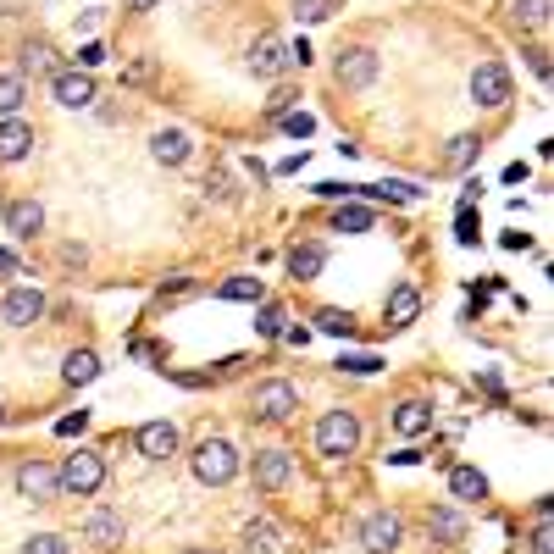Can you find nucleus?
Segmentation results:
<instances>
[{"label": "nucleus", "instance_id": "0eeeda50", "mask_svg": "<svg viewBox=\"0 0 554 554\" xmlns=\"http://www.w3.org/2000/svg\"><path fill=\"white\" fill-rule=\"evenodd\" d=\"M294 410H300V394H294V383L272 377V383L255 388V416H261V422H289Z\"/></svg>", "mask_w": 554, "mask_h": 554}, {"label": "nucleus", "instance_id": "f8f14e48", "mask_svg": "<svg viewBox=\"0 0 554 554\" xmlns=\"http://www.w3.org/2000/svg\"><path fill=\"white\" fill-rule=\"evenodd\" d=\"M283 67H289V45H283L277 34H261V39L250 45V73H255V78H277Z\"/></svg>", "mask_w": 554, "mask_h": 554}, {"label": "nucleus", "instance_id": "9b49d317", "mask_svg": "<svg viewBox=\"0 0 554 554\" xmlns=\"http://www.w3.org/2000/svg\"><path fill=\"white\" fill-rule=\"evenodd\" d=\"M133 449L145 460H172L178 455V427L172 422H145L139 433H133Z\"/></svg>", "mask_w": 554, "mask_h": 554}, {"label": "nucleus", "instance_id": "ea45409f", "mask_svg": "<svg viewBox=\"0 0 554 554\" xmlns=\"http://www.w3.org/2000/svg\"><path fill=\"white\" fill-rule=\"evenodd\" d=\"M122 78H128V84H150V78H156V61H150V56H145V61H133Z\"/></svg>", "mask_w": 554, "mask_h": 554}, {"label": "nucleus", "instance_id": "e433bc0d", "mask_svg": "<svg viewBox=\"0 0 554 554\" xmlns=\"http://www.w3.org/2000/svg\"><path fill=\"white\" fill-rule=\"evenodd\" d=\"M294 17H300V23H327V17H333V0H294Z\"/></svg>", "mask_w": 554, "mask_h": 554}, {"label": "nucleus", "instance_id": "39448f33", "mask_svg": "<svg viewBox=\"0 0 554 554\" xmlns=\"http://www.w3.org/2000/svg\"><path fill=\"white\" fill-rule=\"evenodd\" d=\"M333 78H338V89H366V84L377 78V50H366V45L338 50V61H333Z\"/></svg>", "mask_w": 554, "mask_h": 554}, {"label": "nucleus", "instance_id": "f3484780", "mask_svg": "<svg viewBox=\"0 0 554 554\" xmlns=\"http://www.w3.org/2000/svg\"><path fill=\"white\" fill-rule=\"evenodd\" d=\"M449 494L460 505H477V499H488V477L477 466H449Z\"/></svg>", "mask_w": 554, "mask_h": 554}, {"label": "nucleus", "instance_id": "58836bf2", "mask_svg": "<svg viewBox=\"0 0 554 554\" xmlns=\"http://www.w3.org/2000/svg\"><path fill=\"white\" fill-rule=\"evenodd\" d=\"M477 233H482V228H477V211H471V205H460V222H455V239H460V244H477Z\"/></svg>", "mask_w": 554, "mask_h": 554}, {"label": "nucleus", "instance_id": "49530a36", "mask_svg": "<svg viewBox=\"0 0 554 554\" xmlns=\"http://www.w3.org/2000/svg\"><path fill=\"white\" fill-rule=\"evenodd\" d=\"M6 272H17V255L12 250H0V277H6Z\"/></svg>", "mask_w": 554, "mask_h": 554}, {"label": "nucleus", "instance_id": "4c0bfd02", "mask_svg": "<svg viewBox=\"0 0 554 554\" xmlns=\"http://www.w3.org/2000/svg\"><path fill=\"white\" fill-rule=\"evenodd\" d=\"M377 366H383L377 355H344V361H338V372H350V377H372Z\"/></svg>", "mask_w": 554, "mask_h": 554}, {"label": "nucleus", "instance_id": "f704fd0d", "mask_svg": "<svg viewBox=\"0 0 554 554\" xmlns=\"http://www.w3.org/2000/svg\"><path fill=\"white\" fill-rule=\"evenodd\" d=\"M277 122H283V133H289V139H311V133H316V117H311V111H283Z\"/></svg>", "mask_w": 554, "mask_h": 554}, {"label": "nucleus", "instance_id": "1a4fd4ad", "mask_svg": "<svg viewBox=\"0 0 554 554\" xmlns=\"http://www.w3.org/2000/svg\"><path fill=\"white\" fill-rule=\"evenodd\" d=\"M0 316H6V327H34L39 316H45V294L28 289V283H17V289L0 300Z\"/></svg>", "mask_w": 554, "mask_h": 554}, {"label": "nucleus", "instance_id": "393cba45", "mask_svg": "<svg viewBox=\"0 0 554 554\" xmlns=\"http://www.w3.org/2000/svg\"><path fill=\"white\" fill-rule=\"evenodd\" d=\"M355 194H366V200H394V205H410V200H422V189H416V183H405V178L372 183V189H355Z\"/></svg>", "mask_w": 554, "mask_h": 554}, {"label": "nucleus", "instance_id": "4be33fe9", "mask_svg": "<svg viewBox=\"0 0 554 554\" xmlns=\"http://www.w3.org/2000/svg\"><path fill=\"white\" fill-rule=\"evenodd\" d=\"M95 377H100V355L95 350H73V355H67V361H61V383H95Z\"/></svg>", "mask_w": 554, "mask_h": 554}, {"label": "nucleus", "instance_id": "6e6552de", "mask_svg": "<svg viewBox=\"0 0 554 554\" xmlns=\"http://www.w3.org/2000/svg\"><path fill=\"white\" fill-rule=\"evenodd\" d=\"M50 95H56L61 106L84 111V106H95V78H89L84 67H56V73H50Z\"/></svg>", "mask_w": 554, "mask_h": 554}, {"label": "nucleus", "instance_id": "2eb2a0df", "mask_svg": "<svg viewBox=\"0 0 554 554\" xmlns=\"http://www.w3.org/2000/svg\"><path fill=\"white\" fill-rule=\"evenodd\" d=\"M6 228H12L17 239H34V233L45 228V205L39 200H6Z\"/></svg>", "mask_w": 554, "mask_h": 554}, {"label": "nucleus", "instance_id": "412c9836", "mask_svg": "<svg viewBox=\"0 0 554 554\" xmlns=\"http://www.w3.org/2000/svg\"><path fill=\"white\" fill-rule=\"evenodd\" d=\"M244 549H250V554H277V549H283V532H277V521L255 516L250 527H244Z\"/></svg>", "mask_w": 554, "mask_h": 554}, {"label": "nucleus", "instance_id": "20e7f679", "mask_svg": "<svg viewBox=\"0 0 554 554\" xmlns=\"http://www.w3.org/2000/svg\"><path fill=\"white\" fill-rule=\"evenodd\" d=\"M471 100L488 106V111L510 106V67L505 61H482L477 73H471Z\"/></svg>", "mask_w": 554, "mask_h": 554}, {"label": "nucleus", "instance_id": "c756f323", "mask_svg": "<svg viewBox=\"0 0 554 554\" xmlns=\"http://www.w3.org/2000/svg\"><path fill=\"white\" fill-rule=\"evenodd\" d=\"M333 228H338V233H366V228H372V211H366V205H350V200H344V205L333 211Z\"/></svg>", "mask_w": 554, "mask_h": 554}, {"label": "nucleus", "instance_id": "aec40b11", "mask_svg": "<svg viewBox=\"0 0 554 554\" xmlns=\"http://www.w3.org/2000/svg\"><path fill=\"white\" fill-rule=\"evenodd\" d=\"M322 266H327V250H322V244H294V250H289V272L300 277V283L322 277Z\"/></svg>", "mask_w": 554, "mask_h": 554}, {"label": "nucleus", "instance_id": "2f4dec72", "mask_svg": "<svg viewBox=\"0 0 554 554\" xmlns=\"http://www.w3.org/2000/svg\"><path fill=\"white\" fill-rule=\"evenodd\" d=\"M510 17H516V28H543L549 23V0H516Z\"/></svg>", "mask_w": 554, "mask_h": 554}, {"label": "nucleus", "instance_id": "a878e982", "mask_svg": "<svg viewBox=\"0 0 554 554\" xmlns=\"http://www.w3.org/2000/svg\"><path fill=\"white\" fill-rule=\"evenodd\" d=\"M427 538L433 543H460L466 538V521H460L455 510H433V516H427Z\"/></svg>", "mask_w": 554, "mask_h": 554}, {"label": "nucleus", "instance_id": "9d476101", "mask_svg": "<svg viewBox=\"0 0 554 554\" xmlns=\"http://www.w3.org/2000/svg\"><path fill=\"white\" fill-rule=\"evenodd\" d=\"M399 538H405V521H399L394 510H377V516H366L361 543H366L372 554H394V549H399Z\"/></svg>", "mask_w": 554, "mask_h": 554}, {"label": "nucleus", "instance_id": "6ab92c4d", "mask_svg": "<svg viewBox=\"0 0 554 554\" xmlns=\"http://www.w3.org/2000/svg\"><path fill=\"white\" fill-rule=\"evenodd\" d=\"M394 427H399V438H422L427 427H433V405H427V399H405V405L394 410Z\"/></svg>", "mask_w": 554, "mask_h": 554}, {"label": "nucleus", "instance_id": "a19ab883", "mask_svg": "<svg viewBox=\"0 0 554 554\" xmlns=\"http://www.w3.org/2000/svg\"><path fill=\"white\" fill-rule=\"evenodd\" d=\"M84 427H89V410H78V416H67V422H56V433H61V438H78V433H84Z\"/></svg>", "mask_w": 554, "mask_h": 554}, {"label": "nucleus", "instance_id": "c03bdc74", "mask_svg": "<svg viewBox=\"0 0 554 554\" xmlns=\"http://www.w3.org/2000/svg\"><path fill=\"white\" fill-rule=\"evenodd\" d=\"M505 183H527V161H510V167H505Z\"/></svg>", "mask_w": 554, "mask_h": 554}, {"label": "nucleus", "instance_id": "5701e85b", "mask_svg": "<svg viewBox=\"0 0 554 554\" xmlns=\"http://www.w3.org/2000/svg\"><path fill=\"white\" fill-rule=\"evenodd\" d=\"M477 156H482V139H477V133H455V139H449V150H444V172H466Z\"/></svg>", "mask_w": 554, "mask_h": 554}, {"label": "nucleus", "instance_id": "de8ad7c7", "mask_svg": "<svg viewBox=\"0 0 554 554\" xmlns=\"http://www.w3.org/2000/svg\"><path fill=\"white\" fill-rule=\"evenodd\" d=\"M0 427H6V399H0Z\"/></svg>", "mask_w": 554, "mask_h": 554}, {"label": "nucleus", "instance_id": "7ed1b4c3", "mask_svg": "<svg viewBox=\"0 0 554 554\" xmlns=\"http://www.w3.org/2000/svg\"><path fill=\"white\" fill-rule=\"evenodd\" d=\"M355 444H361V422H355V410H327L322 422H316V449L322 455H355Z\"/></svg>", "mask_w": 554, "mask_h": 554}, {"label": "nucleus", "instance_id": "72a5a7b5", "mask_svg": "<svg viewBox=\"0 0 554 554\" xmlns=\"http://www.w3.org/2000/svg\"><path fill=\"white\" fill-rule=\"evenodd\" d=\"M532 554H554V527H549V499L538 505V527H532Z\"/></svg>", "mask_w": 554, "mask_h": 554}, {"label": "nucleus", "instance_id": "b1692460", "mask_svg": "<svg viewBox=\"0 0 554 554\" xmlns=\"http://www.w3.org/2000/svg\"><path fill=\"white\" fill-rule=\"evenodd\" d=\"M89 543H100V549H111V543H122V516H111V510H95L84 527Z\"/></svg>", "mask_w": 554, "mask_h": 554}, {"label": "nucleus", "instance_id": "4468645a", "mask_svg": "<svg viewBox=\"0 0 554 554\" xmlns=\"http://www.w3.org/2000/svg\"><path fill=\"white\" fill-rule=\"evenodd\" d=\"M28 150H34V128H28L23 117H6L0 122V161L12 167V161H23Z\"/></svg>", "mask_w": 554, "mask_h": 554}, {"label": "nucleus", "instance_id": "a211bd4d", "mask_svg": "<svg viewBox=\"0 0 554 554\" xmlns=\"http://www.w3.org/2000/svg\"><path fill=\"white\" fill-rule=\"evenodd\" d=\"M383 316H388V327H410V322H416V316H422V294L410 289V283H399V289L388 294Z\"/></svg>", "mask_w": 554, "mask_h": 554}, {"label": "nucleus", "instance_id": "a18cd8bd", "mask_svg": "<svg viewBox=\"0 0 554 554\" xmlns=\"http://www.w3.org/2000/svg\"><path fill=\"white\" fill-rule=\"evenodd\" d=\"M122 6H128V12H156L161 0H122Z\"/></svg>", "mask_w": 554, "mask_h": 554}, {"label": "nucleus", "instance_id": "cd10ccee", "mask_svg": "<svg viewBox=\"0 0 554 554\" xmlns=\"http://www.w3.org/2000/svg\"><path fill=\"white\" fill-rule=\"evenodd\" d=\"M23 100H28L23 73H0V122H6V117H17V111H23Z\"/></svg>", "mask_w": 554, "mask_h": 554}, {"label": "nucleus", "instance_id": "f257e3e1", "mask_svg": "<svg viewBox=\"0 0 554 554\" xmlns=\"http://www.w3.org/2000/svg\"><path fill=\"white\" fill-rule=\"evenodd\" d=\"M61 477V494H78V499H95L100 482H106V460L95 455V449H73V455L56 466Z\"/></svg>", "mask_w": 554, "mask_h": 554}, {"label": "nucleus", "instance_id": "dca6fc26", "mask_svg": "<svg viewBox=\"0 0 554 554\" xmlns=\"http://www.w3.org/2000/svg\"><path fill=\"white\" fill-rule=\"evenodd\" d=\"M150 156H156L161 167H183V161H189V133H183V128H161L156 139H150Z\"/></svg>", "mask_w": 554, "mask_h": 554}, {"label": "nucleus", "instance_id": "bb28decb", "mask_svg": "<svg viewBox=\"0 0 554 554\" xmlns=\"http://www.w3.org/2000/svg\"><path fill=\"white\" fill-rule=\"evenodd\" d=\"M217 294H222V300H239V305H261L266 300V283H261V277H228Z\"/></svg>", "mask_w": 554, "mask_h": 554}, {"label": "nucleus", "instance_id": "c9c22d12", "mask_svg": "<svg viewBox=\"0 0 554 554\" xmlns=\"http://www.w3.org/2000/svg\"><path fill=\"white\" fill-rule=\"evenodd\" d=\"M23 554H67V538H61V532H34V538L23 543Z\"/></svg>", "mask_w": 554, "mask_h": 554}, {"label": "nucleus", "instance_id": "79ce46f5", "mask_svg": "<svg viewBox=\"0 0 554 554\" xmlns=\"http://www.w3.org/2000/svg\"><path fill=\"white\" fill-rule=\"evenodd\" d=\"M100 61H106V45H84V50H78V67H84V73H89V67H100Z\"/></svg>", "mask_w": 554, "mask_h": 554}, {"label": "nucleus", "instance_id": "7c9ffc66", "mask_svg": "<svg viewBox=\"0 0 554 554\" xmlns=\"http://www.w3.org/2000/svg\"><path fill=\"white\" fill-rule=\"evenodd\" d=\"M316 327H322V333H333V338H350L355 333V316L338 311V305H322V311H316Z\"/></svg>", "mask_w": 554, "mask_h": 554}, {"label": "nucleus", "instance_id": "423d86ee", "mask_svg": "<svg viewBox=\"0 0 554 554\" xmlns=\"http://www.w3.org/2000/svg\"><path fill=\"white\" fill-rule=\"evenodd\" d=\"M17 494L34 499V505H50V499H61L56 466H45V460H23V466H17Z\"/></svg>", "mask_w": 554, "mask_h": 554}, {"label": "nucleus", "instance_id": "473e14b6", "mask_svg": "<svg viewBox=\"0 0 554 554\" xmlns=\"http://www.w3.org/2000/svg\"><path fill=\"white\" fill-rule=\"evenodd\" d=\"M283 322H289V316H283V305L261 300V311H255V333H261V338H277V333H283Z\"/></svg>", "mask_w": 554, "mask_h": 554}, {"label": "nucleus", "instance_id": "37998d69", "mask_svg": "<svg viewBox=\"0 0 554 554\" xmlns=\"http://www.w3.org/2000/svg\"><path fill=\"white\" fill-rule=\"evenodd\" d=\"M289 67H311V45H305V39H300V45H289Z\"/></svg>", "mask_w": 554, "mask_h": 554}, {"label": "nucleus", "instance_id": "c85d7f7f", "mask_svg": "<svg viewBox=\"0 0 554 554\" xmlns=\"http://www.w3.org/2000/svg\"><path fill=\"white\" fill-rule=\"evenodd\" d=\"M23 73H56V50H50V39H28L23 45Z\"/></svg>", "mask_w": 554, "mask_h": 554}, {"label": "nucleus", "instance_id": "f03ea898", "mask_svg": "<svg viewBox=\"0 0 554 554\" xmlns=\"http://www.w3.org/2000/svg\"><path fill=\"white\" fill-rule=\"evenodd\" d=\"M189 466H194V477H200L205 488H222V482L239 477V449H233L228 438H205V444L189 455Z\"/></svg>", "mask_w": 554, "mask_h": 554}, {"label": "nucleus", "instance_id": "ddd939ff", "mask_svg": "<svg viewBox=\"0 0 554 554\" xmlns=\"http://www.w3.org/2000/svg\"><path fill=\"white\" fill-rule=\"evenodd\" d=\"M289 471H294L289 449H261V455H255V488H266V494H277V488L289 482Z\"/></svg>", "mask_w": 554, "mask_h": 554}]
</instances>
